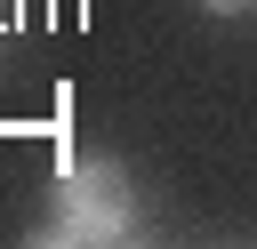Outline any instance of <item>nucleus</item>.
<instances>
[{"instance_id": "obj_2", "label": "nucleus", "mask_w": 257, "mask_h": 249, "mask_svg": "<svg viewBox=\"0 0 257 249\" xmlns=\"http://www.w3.org/2000/svg\"><path fill=\"white\" fill-rule=\"evenodd\" d=\"M201 8H209V16H249L257 0H201Z\"/></svg>"}, {"instance_id": "obj_1", "label": "nucleus", "mask_w": 257, "mask_h": 249, "mask_svg": "<svg viewBox=\"0 0 257 249\" xmlns=\"http://www.w3.org/2000/svg\"><path fill=\"white\" fill-rule=\"evenodd\" d=\"M128 233H137V185H128L120 161H72L56 177L40 225H32V241H48V249H64V241L72 249H112Z\"/></svg>"}]
</instances>
